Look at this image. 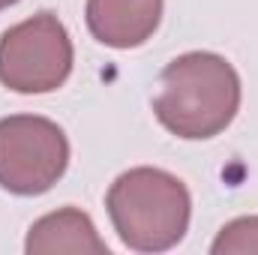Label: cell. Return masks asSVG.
Returning <instances> with one entry per match:
<instances>
[{
	"label": "cell",
	"mask_w": 258,
	"mask_h": 255,
	"mask_svg": "<svg viewBox=\"0 0 258 255\" xmlns=\"http://www.w3.org/2000/svg\"><path fill=\"white\" fill-rule=\"evenodd\" d=\"M213 255H252L258 252V216H237L225 222L210 246Z\"/></svg>",
	"instance_id": "obj_7"
},
{
	"label": "cell",
	"mask_w": 258,
	"mask_h": 255,
	"mask_svg": "<svg viewBox=\"0 0 258 255\" xmlns=\"http://www.w3.org/2000/svg\"><path fill=\"white\" fill-rule=\"evenodd\" d=\"M105 207L123 246L135 252H165L189 231L192 195L171 171L141 165L111 183Z\"/></svg>",
	"instance_id": "obj_2"
},
{
	"label": "cell",
	"mask_w": 258,
	"mask_h": 255,
	"mask_svg": "<svg viewBox=\"0 0 258 255\" xmlns=\"http://www.w3.org/2000/svg\"><path fill=\"white\" fill-rule=\"evenodd\" d=\"M18 0H0V9H9V6H15Z\"/></svg>",
	"instance_id": "obj_8"
},
{
	"label": "cell",
	"mask_w": 258,
	"mask_h": 255,
	"mask_svg": "<svg viewBox=\"0 0 258 255\" xmlns=\"http://www.w3.org/2000/svg\"><path fill=\"white\" fill-rule=\"evenodd\" d=\"M75 63L72 39L54 12H36L0 36V84L15 93H51Z\"/></svg>",
	"instance_id": "obj_3"
},
{
	"label": "cell",
	"mask_w": 258,
	"mask_h": 255,
	"mask_svg": "<svg viewBox=\"0 0 258 255\" xmlns=\"http://www.w3.org/2000/svg\"><path fill=\"white\" fill-rule=\"evenodd\" d=\"M165 0H87V27L96 42L108 48H138L144 45L159 21Z\"/></svg>",
	"instance_id": "obj_5"
},
{
	"label": "cell",
	"mask_w": 258,
	"mask_h": 255,
	"mask_svg": "<svg viewBox=\"0 0 258 255\" xmlns=\"http://www.w3.org/2000/svg\"><path fill=\"white\" fill-rule=\"evenodd\" d=\"M69 168V138L39 114L0 120V186L12 195H42Z\"/></svg>",
	"instance_id": "obj_4"
},
{
	"label": "cell",
	"mask_w": 258,
	"mask_h": 255,
	"mask_svg": "<svg viewBox=\"0 0 258 255\" xmlns=\"http://www.w3.org/2000/svg\"><path fill=\"white\" fill-rule=\"evenodd\" d=\"M24 249L30 255H108V243L99 237L93 219L84 210L60 207L30 225Z\"/></svg>",
	"instance_id": "obj_6"
},
{
	"label": "cell",
	"mask_w": 258,
	"mask_h": 255,
	"mask_svg": "<svg viewBox=\"0 0 258 255\" xmlns=\"http://www.w3.org/2000/svg\"><path fill=\"white\" fill-rule=\"evenodd\" d=\"M240 108V75L222 54L189 51L159 75L153 114L177 138L204 141L231 126Z\"/></svg>",
	"instance_id": "obj_1"
}]
</instances>
